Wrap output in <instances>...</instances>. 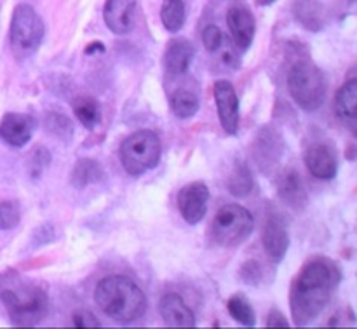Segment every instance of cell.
Here are the masks:
<instances>
[{
  "instance_id": "1",
  "label": "cell",
  "mask_w": 357,
  "mask_h": 329,
  "mask_svg": "<svg viewBox=\"0 0 357 329\" xmlns=\"http://www.w3.org/2000/svg\"><path fill=\"white\" fill-rule=\"evenodd\" d=\"M342 281V272L328 258H314L298 272L289 293L293 324L307 326L324 312Z\"/></svg>"
},
{
  "instance_id": "2",
  "label": "cell",
  "mask_w": 357,
  "mask_h": 329,
  "mask_svg": "<svg viewBox=\"0 0 357 329\" xmlns=\"http://www.w3.org/2000/svg\"><path fill=\"white\" fill-rule=\"evenodd\" d=\"M94 300L98 307L115 323H135L146 312L145 293L126 275H110L101 279L94 291Z\"/></svg>"
},
{
  "instance_id": "3",
  "label": "cell",
  "mask_w": 357,
  "mask_h": 329,
  "mask_svg": "<svg viewBox=\"0 0 357 329\" xmlns=\"http://www.w3.org/2000/svg\"><path fill=\"white\" fill-rule=\"evenodd\" d=\"M0 302L16 326H37L49 312V298L44 289L23 282L16 274L0 275Z\"/></svg>"
},
{
  "instance_id": "4",
  "label": "cell",
  "mask_w": 357,
  "mask_h": 329,
  "mask_svg": "<svg viewBox=\"0 0 357 329\" xmlns=\"http://www.w3.org/2000/svg\"><path fill=\"white\" fill-rule=\"evenodd\" d=\"M288 89L293 101L305 112H316L323 107L328 93V82L323 70L310 58H298L288 70Z\"/></svg>"
},
{
  "instance_id": "5",
  "label": "cell",
  "mask_w": 357,
  "mask_h": 329,
  "mask_svg": "<svg viewBox=\"0 0 357 329\" xmlns=\"http://www.w3.org/2000/svg\"><path fill=\"white\" fill-rule=\"evenodd\" d=\"M119 155L126 173L131 176H142L146 171L159 166L162 145L155 132L150 129H139L122 141Z\"/></svg>"
},
{
  "instance_id": "6",
  "label": "cell",
  "mask_w": 357,
  "mask_h": 329,
  "mask_svg": "<svg viewBox=\"0 0 357 329\" xmlns=\"http://www.w3.org/2000/svg\"><path fill=\"white\" fill-rule=\"evenodd\" d=\"M44 31V21L33 7L28 3H20L14 7L9 28L13 54L17 59H24L33 54L40 47Z\"/></svg>"
},
{
  "instance_id": "7",
  "label": "cell",
  "mask_w": 357,
  "mask_h": 329,
  "mask_svg": "<svg viewBox=\"0 0 357 329\" xmlns=\"http://www.w3.org/2000/svg\"><path fill=\"white\" fill-rule=\"evenodd\" d=\"M255 218L246 208L239 204H227L216 213L211 225V236L223 247L239 246L251 236Z\"/></svg>"
},
{
  "instance_id": "8",
  "label": "cell",
  "mask_w": 357,
  "mask_h": 329,
  "mask_svg": "<svg viewBox=\"0 0 357 329\" xmlns=\"http://www.w3.org/2000/svg\"><path fill=\"white\" fill-rule=\"evenodd\" d=\"M209 201V188L202 181H194V183L185 185L178 194V209L188 225H197L204 220L208 213Z\"/></svg>"
},
{
  "instance_id": "9",
  "label": "cell",
  "mask_w": 357,
  "mask_h": 329,
  "mask_svg": "<svg viewBox=\"0 0 357 329\" xmlns=\"http://www.w3.org/2000/svg\"><path fill=\"white\" fill-rule=\"evenodd\" d=\"M215 94L216 112H218L220 122L227 135H236L239 129V98L236 89L229 80H216L213 87Z\"/></svg>"
},
{
  "instance_id": "10",
  "label": "cell",
  "mask_w": 357,
  "mask_h": 329,
  "mask_svg": "<svg viewBox=\"0 0 357 329\" xmlns=\"http://www.w3.org/2000/svg\"><path fill=\"white\" fill-rule=\"evenodd\" d=\"M227 24L234 45L241 51H248L253 44L255 31H257V21L250 7L244 3H232L227 10Z\"/></svg>"
},
{
  "instance_id": "11",
  "label": "cell",
  "mask_w": 357,
  "mask_h": 329,
  "mask_svg": "<svg viewBox=\"0 0 357 329\" xmlns=\"http://www.w3.org/2000/svg\"><path fill=\"white\" fill-rule=\"evenodd\" d=\"M261 243H264L265 251H267L272 261L279 263V261L284 260L289 247V234L288 223H286V220L279 213L268 215L267 222L264 225Z\"/></svg>"
},
{
  "instance_id": "12",
  "label": "cell",
  "mask_w": 357,
  "mask_h": 329,
  "mask_svg": "<svg viewBox=\"0 0 357 329\" xmlns=\"http://www.w3.org/2000/svg\"><path fill=\"white\" fill-rule=\"evenodd\" d=\"M35 128H37V122L31 115L10 112L3 115L0 121V139L13 148H21L30 141Z\"/></svg>"
},
{
  "instance_id": "13",
  "label": "cell",
  "mask_w": 357,
  "mask_h": 329,
  "mask_svg": "<svg viewBox=\"0 0 357 329\" xmlns=\"http://www.w3.org/2000/svg\"><path fill=\"white\" fill-rule=\"evenodd\" d=\"M305 166L317 180H331L338 171L337 150L331 143H314L305 152Z\"/></svg>"
},
{
  "instance_id": "14",
  "label": "cell",
  "mask_w": 357,
  "mask_h": 329,
  "mask_svg": "<svg viewBox=\"0 0 357 329\" xmlns=\"http://www.w3.org/2000/svg\"><path fill=\"white\" fill-rule=\"evenodd\" d=\"M103 20L112 33H131L136 24V0H107Z\"/></svg>"
},
{
  "instance_id": "15",
  "label": "cell",
  "mask_w": 357,
  "mask_h": 329,
  "mask_svg": "<svg viewBox=\"0 0 357 329\" xmlns=\"http://www.w3.org/2000/svg\"><path fill=\"white\" fill-rule=\"evenodd\" d=\"M195 49L187 38H173L167 42L166 52H164V70L167 75L180 77L185 75L194 61Z\"/></svg>"
},
{
  "instance_id": "16",
  "label": "cell",
  "mask_w": 357,
  "mask_h": 329,
  "mask_svg": "<svg viewBox=\"0 0 357 329\" xmlns=\"http://www.w3.org/2000/svg\"><path fill=\"white\" fill-rule=\"evenodd\" d=\"M159 314L164 323L171 328H194L195 316L187 307L180 295L176 293H167L159 302Z\"/></svg>"
},
{
  "instance_id": "17",
  "label": "cell",
  "mask_w": 357,
  "mask_h": 329,
  "mask_svg": "<svg viewBox=\"0 0 357 329\" xmlns=\"http://www.w3.org/2000/svg\"><path fill=\"white\" fill-rule=\"evenodd\" d=\"M278 194L288 208L295 211H302L307 206L309 195H307L305 185L302 176L296 169H286L278 180Z\"/></svg>"
},
{
  "instance_id": "18",
  "label": "cell",
  "mask_w": 357,
  "mask_h": 329,
  "mask_svg": "<svg viewBox=\"0 0 357 329\" xmlns=\"http://www.w3.org/2000/svg\"><path fill=\"white\" fill-rule=\"evenodd\" d=\"M284 143H282L281 136L275 132V129L264 128L257 136V141H255V159H257L258 166L267 169L272 164L279 162L282 157V152H284Z\"/></svg>"
},
{
  "instance_id": "19",
  "label": "cell",
  "mask_w": 357,
  "mask_h": 329,
  "mask_svg": "<svg viewBox=\"0 0 357 329\" xmlns=\"http://www.w3.org/2000/svg\"><path fill=\"white\" fill-rule=\"evenodd\" d=\"M335 112L342 124L356 135L357 128V79H349L335 96Z\"/></svg>"
},
{
  "instance_id": "20",
  "label": "cell",
  "mask_w": 357,
  "mask_h": 329,
  "mask_svg": "<svg viewBox=\"0 0 357 329\" xmlns=\"http://www.w3.org/2000/svg\"><path fill=\"white\" fill-rule=\"evenodd\" d=\"M169 108L174 117L192 118L199 110V96L197 91L188 86H178L176 89L169 91Z\"/></svg>"
},
{
  "instance_id": "21",
  "label": "cell",
  "mask_w": 357,
  "mask_h": 329,
  "mask_svg": "<svg viewBox=\"0 0 357 329\" xmlns=\"http://www.w3.org/2000/svg\"><path fill=\"white\" fill-rule=\"evenodd\" d=\"M293 14L303 28L321 31L324 26V7L319 0H295Z\"/></svg>"
},
{
  "instance_id": "22",
  "label": "cell",
  "mask_w": 357,
  "mask_h": 329,
  "mask_svg": "<svg viewBox=\"0 0 357 329\" xmlns=\"http://www.w3.org/2000/svg\"><path fill=\"white\" fill-rule=\"evenodd\" d=\"M103 178H105V171L103 167H101V164L98 162V160L84 157V159L77 160L75 166H73L70 181H72V185L75 188H86L89 187V185L101 183Z\"/></svg>"
},
{
  "instance_id": "23",
  "label": "cell",
  "mask_w": 357,
  "mask_h": 329,
  "mask_svg": "<svg viewBox=\"0 0 357 329\" xmlns=\"http://www.w3.org/2000/svg\"><path fill=\"white\" fill-rule=\"evenodd\" d=\"M72 107H73V114H75V117L79 118V122L86 129L93 131V129L100 124L101 108L96 100H93V98L89 96H79L75 101H73Z\"/></svg>"
},
{
  "instance_id": "24",
  "label": "cell",
  "mask_w": 357,
  "mask_h": 329,
  "mask_svg": "<svg viewBox=\"0 0 357 329\" xmlns=\"http://www.w3.org/2000/svg\"><path fill=\"white\" fill-rule=\"evenodd\" d=\"M185 2L183 0H162L160 6V20L164 28L171 33H176L185 24Z\"/></svg>"
},
{
  "instance_id": "25",
  "label": "cell",
  "mask_w": 357,
  "mask_h": 329,
  "mask_svg": "<svg viewBox=\"0 0 357 329\" xmlns=\"http://www.w3.org/2000/svg\"><path fill=\"white\" fill-rule=\"evenodd\" d=\"M227 310H229L230 317L239 324H243V326L253 328L257 324V316H255L253 307L248 302L246 296L241 295V293L230 296L229 302H227Z\"/></svg>"
},
{
  "instance_id": "26",
  "label": "cell",
  "mask_w": 357,
  "mask_h": 329,
  "mask_svg": "<svg viewBox=\"0 0 357 329\" xmlns=\"http://www.w3.org/2000/svg\"><path fill=\"white\" fill-rule=\"evenodd\" d=\"M227 187H229V192L234 197H246V195L251 194L255 187V180L246 164H237L234 167L232 174L227 181Z\"/></svg>"
},
{
  "instance_id": "27",
  "label": "cell",
  "mask_w": 357,
  "mask_h": 329,
  "mask_svg": "<svg viewBox=\"0 0 357 329\" xmlns=\"http://www.w3.org/2000/svg\"><path fill=\"white\" fill-rule=\"evenodd\" d=\"M21 209L16 201L0 202V230H13L20 225Z\"/></svg>"
},
{
  "instance_id": "28",
  "label": "cell",
  "mask_w": 357,
  "mask_h": 329,
  "mask_svg": "<svg viewBox=\"0 0 357 329\" xmlns=\"http://www.w3.org/2000/svg\"><path fill=\"white\" fill-rule=\"evenodd\" d=\"M225 37H223L222 30H220L216 24H208L202 31V42H204V47L209 52H216L220 49V45L223 44Z\"/></svg>"
},
{
  "instance_id": "29",
  "label": "cell",
  "mask_w": 357,
  "mask_h": 329,
  "mask_svg": "<svg viewBox=\"0 0 357 329\" xmlns=\"http://www.w3.org/2000/svg\"><path fill=\"white\" fill-rule=\"evenodd\" d=\"M216 54H218L220 63H222L223 66H227V68H230V70L239 68V65H241L239 54H237L236 49H234L227 40H223V44L220 45V49L216 51Z\"/></svg>"
},
{
  "instance_id": "30",
  "label": "cell",
  "mask_w": 357,
  "mask_h": 329,
  "mask_svg": "<svg viewBox=\"0 0 357 329\" xmlns=\"http://www.w3.org/2000/svg\"><path fill=\"white\" fill-rule=\"evenodd\" d=\"M47 129H49V132L59 136V138H65V132H66V135H72V131H73L72 122H70L68 118L63 117V115H58V114L49 115V117H47Z\"/></svg>"
},
{
  "instance_id": "31",
  "label": "cell",
  "mask_w": 357,
  "mask_h": 329,
  "mask_svg": "<svg viewBox=\"0 0 357 329\" xmlns=\"http://www.w3.org/2000/svg\"><path fill=\"white\" fill-rule=\"evenodd\" d=\"M241 279L251 286H258L261 281V267L258 261L250 260L241 267Z\"/></svg>"
},
{
  "instance_id": "32",
  "label": "cell",
  "mask_w": 357,
  "mask_h": 329,
  "mask_svg": "<svg viewBox=\"0 0 357 329\" xmlns=\"http://www.w3.org/2000/svg\"><path fill=\"white\" fill-rule=\"evenodd\" d=\"M45 155H49L47 150H45V148L33 150V153H31V155H30V174H31V176H38V174H40L42 171L45 169V167H47V164H49V160H51V157H47V159L40 160L42 157H45Z\"/></svg>"
},
{
  "instance_id": "33",
  "label": "cell",
  "mask_w": 357,
  "mask_h": 329,
  "mask_svg": "<svg viewBox=\"0 0 357 329\" xmlns=\"http://www.w3.org/2000/svg\"><path fill=\"white\" fill-rule=\"evenodd\" d=\"M72 323L75 328H100V321L89 310H77L72 317Z\"/></svg>"
},
{
  "instance_id": "34",
  "label": "cell",
  "mask_w": 357,
  "mask_h": 329,
  "mask_svg": "<svg viewBox=\"0 0 357 329\" xmlns=\"http://www.w3.org/2000/svg\"><path fill=\"white\" fill-rule=\"evenodd\" d=\"M267 328H289V323L284 314L279 312L278 309H272L267 317Z\"/></svg>"
},
{
  "instance_id": "35",
  "label": "cell",
  "mask_w": 357,
  "mask_h": 329,
  "mask_svg": "<svg viewBox=\"0 0 357 329\" xmlns=\"http://www.w3.org/2000/svg\"><path fill=\"white\" fill-rule=\"evenodd\" d=\"M261 2H264V0H261Z\"/></svg>"
}]
</instances>
